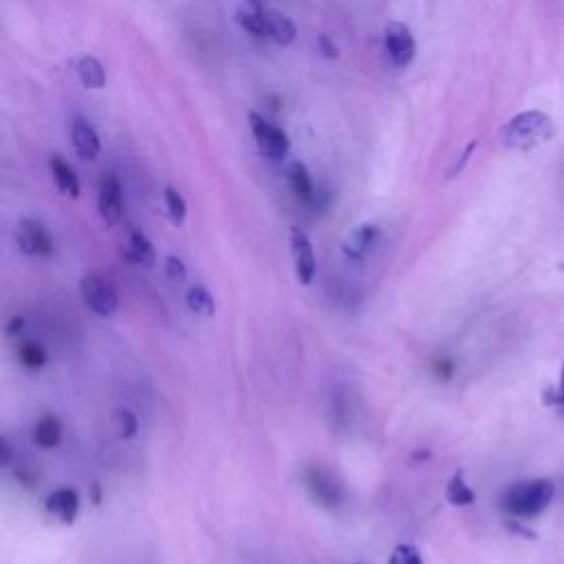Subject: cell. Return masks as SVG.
Segmentation results:
<instances>
[{"label": "cell", "instance_id": "obj_1", "mask_svg": "<svg viewBox=\"0 0 564 564\" xmlns=\"http://www.w3.org/2000/svg\"><path fill=\"white\" fill-rule=\"evenodd\" d=\"M553 135H556V128L545 113L527 111L512 117L498 130V141L507 150H531L547 144Z\"/></svg>", "mask_w": 564, "mask_h": 564}, {"label": "cell", "instance_id": "obj_2", "mask_svg": "<svg viewBox=\"0 0 564 564\" xmlns=\"http://www.w3.org/2000/svg\"><path fill=\"white\" fill-rule=\"evenodd\" d=\"M556 485L551 479H529L507 487L501 505L509 516L527 520L540 516L551 505Z\"/></svg>", "mask_w": 564, "mask_h": 564}, {"label": "cell", "instance_id": "obj_3", "mask_svg": "<svg viewBox=\"0 0 564 564\" xmlns=\"http://www.w3.org/2000/svg\"><path fill=\"white\" fill-rule=\"evenodd\" d=\"M80 296L84 307L100 318H111L119 309L117 287L102 274H86L80 280Z\"/></svg>", "mask_w": 564, "mask_h": 564}, {"label": "cell", "instance_id": "obj_4", "mask_svg": "<svg viewBox=\"0 0 564 564\" xmlns=\"http://www.w3.org/2000/svg\"><path fill=\"white\" fill-rule=\"evenodd\" d=\"M249 128H252V135L258 144V150L263 153L267 159L280 161L285 159L289 153V135L282 130L280 126L271 124L269 119H265L263 115L258 113H249Z\"/></svg>", "mask_w": 564, "mask_h": 564}, {"label": "cell", "instance_id": "obj_5", "mask_svg": "<svg viewBox=\"0 0 564 564\" xmlns=\"http://www.w3.org/2000/svg\"><path fill=\"white\" fill-rule=\"evenodd\" d=\"M384 49L395 67H410L417 56V42L410 27H406L404 23H388L384 27Z\"/></svg>", "mask_w": 564, "mask_h": 564}, {"label": "cell", "instance_id": "obj_6", "mask_svg": "<svg viewBox=\"0 0 564 564\" xmlns=\"http://www.w3.org/2000/svg\"><path fill=\"white\" fill-rule=\"evenodd\" d=\"M16 245L23 254L38 258H49L56 252L49 230L36 219H23L16 225Z\"/></svg>", "mask_w": 564, "mask_h": 564}, {"label": "cell", "instance_id": "obj_7", "mask_svg": "<svg viewBox=\"0 0 564 564\" xmlns=\"http://www.w3.org/2000/svg\"><path fill=\"white\" fill-rule=\"evenodd\" d=\"M291 258H294V271L298 282L302 287H309L313 278H316L318 263L309 236L305 230H300V227H291Z\"/></svg>", "mask_w": 564, "mask_h": 564}, {"label": "cell", "instance_id": "obj_8", "mask_svg": "<svg viewBox=\"0 0 564 564\" xmlns=\"http://www.w3.org/2000/svg\"><path fill=\"white\" fill-rule=\"evenodd\" d=\"M97 212L102 221L108 225H117L124 216V197L122 183H119L115 172H106L100 179V190H97Z\"/></svg>", "mask_w": 564, "mask_h": 564}, {"label": "cell", "instance_id": "obj_9", "mask_svg": "<svg viewBox=\"0 0 564 564\" xmlns=\"http://www.w3.org/2000/svg\"><path fill=\"white\" fill-rule=\"evenodd\" d=\"M379 225L375 223H364L357 225L355 230L344 238L342 243V254L344 258L349 260L353 265H360L364 260H368V256L373 254L375 245L379 243Z\"/></svg>", "mask_w": 564, "mask_h": 564}, {"label": "cell", "instance_id": "obj_10", "mask_svg": "<svg viewBox=\"0 0 564 564\" xmlns=\"http://www.w3.org/2000/svg\"><path fill=\"white\" fill-rule=\"evenodd\" d=\"M269 18L271 7L263 0H243L236 9V25L256 38H269Z\"/></svg>", "mask_w": 564, "mask_h": 564}, {"label": "cell", "instance_id": "obj_11", "mask_svg": "<svg viewBox=\"0 0 564 564\" xmlns=\"http://www.w3.org/2000/svg\"><path fill=\"white\" fill-rule=\"evenodd\" d=\"M305 483H307V490L313 494V498L320 501L322 505H327V507L340 505L342 487L338 485V481L333 479V474L324 472L322 468H309L305 472Z\"/></svg>", "mask_w": 564, "mask_h": 564}, {"label": "cell", "instance_id": "obj_12", "mask_svg": "<svg viewBox=\"0 0 564 564\" xmlns=\"http://www.w3.org/2000/svg\"><path fill=\"white\" fill-rule=\"evenodd\" d=\"M47 512L64 525H73L80 516V494L73 487H60L47 498Z\"/></svg>", "mask_w": 564, "mask_h": 564}, {"label": "cell", "instance_id": "obj_13", "mask_svg": "<svg viewBox=\"0 0 564 564\" xmlns=\"http://www.w3.org/2000/svg\"><path fill=\"white\" fill-rule=\"evenodd\" d=\"M71 141H73L75 153H78V157L82 161H95L97 155H100V150H102L100 135H97L95 128L82 117L73 119Z\"/></svg>", "mask_w": 564, "mask_h": 564}, {"label": "cell", "instance_id": "obj_14", "mask_svg": "<svg viewBox=\"0 0 564 564\" xmlns=\"http://www.w3.org/2000/svg\"><path fill=\"white\" fill-rule=\"evenodd\" d=\"M49 170L53 175V181L62 194H67L71 199L80 197V179L75 175V170L64 161L60 155H51L49 159Z\"/></svg>", "mask_w": 564, "mask_h": 564}, {"label": "cell", "instance_id": "obj_15", "mask_svg": "<svg viewBox=\"0 0 564 564\" xmlns=\"http://www.w3.org/2000/svg\"><path fill=\"white\" fill-rule=\"evenodd\" d=\"M124 256L130 260V263H135L139 267H153L157 260L153 243L148 241V236L144 232H137V230L128 234Z\"/></svg>", "mask_w": 564, "mask_h": 564}, {"label": "cell", "instance_id": "obj_16", "mask_svg": "<svg viewBox=\"0 0 564 564\" xmlns=\"http://www.w3.org/2000/svg\"><path fill=\"white\" fill-rule=\"evenodd\" d=\"M62 423L56 415H42L34 426V443L42 450H53L62 443Z\"/></svg>", "mask_w": 564, "mask_h": 564}, {"label": "cell", "instance_id": "obj_17", "mask_svg": "<svg viewBox=\"0 0 564 564\" xmlns=\"http://www.w3.org/2000/svg\"><path fill=\"white\" fill-rule=\"evenodd\" d=\"M75 73H78V78H80L84 89H91V91L104 89L106 71L102 67V62L97 58L82 56L78 62H75Z\"/></svg>", "mask_w": 564, "mask_h": 564}, {"label": "cell", "instance_id": "obj_18", "mask_svg": "<svg viewBox=\"0 0 564 564\" xmlns=\"http://www.w3.org/2000/svg\"><path fill=\"white\" fill-rule=\"evenodd\" d=\"M287 181L291 190L298 199L302 201H311L313 194H316V188H313V179L309 175V170L305 164H300V161H294V164H289L287 168Z\"/></svg>", "mask_w": 564, "mask_h": 564}, {"label": "cell", "instance_id": "obj_19", "mask_svg": "<svg viewBox=\"0 0 564 564\" xmlns=\"http://www.w3.org/2000/svg\"><path fill=\"white\" fill-rule=\"evenodd\" d=\"M269 40H274L280 47H289L296 40V25L291 23V18L276 12V9H271Z\"/></svg>", "mask_w": 564, "mask_h": 564}, {"label": "cell", "instance_id": "obj_20", "mask_svg": "<svg viewBox=\"0 0 564 564\" xmlns=\"http://www.w3.org/2000/svg\"><path fill=\"white\" fill-rule=\"evenodd\" d=\"M446 501L452 505V507H470L474 501H476V494L472 487L468 485V481H465V476L463 472H457L452 476V479L448 481V487H446Z\"/></svg>", "mask_w": 564, "mask_h": 564}, {"label": "cell", "instance_id": "obj_21", "mask_svg": "<svg viewBox=\"0 0 564 564\" xmlns=\"http://www.w3.org/2000/svg\"><path fill=\"white\" fill-rule=\"evenodd\" d=\"M186 302H188V307H190L194 313H197V316L212 318L214 313H216V300H214V296H212L210 291L205 289L203 285L190 287L188 296H186Z\"/></svg>", "mask_w": 564, "mask_h": 564}, {"label": "cell", "instance_id": "obj_22", "mask_svg": "<svg viewBox=\"0 0 564 564\" xmlns=\"http://www.w3.org/2000/svg\"><path fill=\"white\" fill-rule=\"evenodd\" d=\"M18 362L29 371H38V368L47 366L49 355L38 342H23L18 346Z\"/></svg>", "mask_w": 564, "mask_h": 564}, {"label": "cell", "instance_id": "obj_23", "mask_svg": "<svg viewBox=\"0 0 564 564\" xmlns=\"http://www.w3.org/2000/svg\"><path fill=\"white\" fill-rule=\"evenodd\" d=\"M164 201H166V210H168V214H170L172 223L181 225L183 221H186V216H188V203H186V199L181 197V192H179V190H175V188H166V192H164Z\"/></svg>", "mask_w": 564, "mask_h": 564}, {"label": "cell", "instance_id": "obj_24", "mask_svg": "<svg viewBox=\"0 0 564 564\" xmlns=\"http://www.w3.org/2000/svg\"><path fill=\"white\" fill-rule=\"evenodd\" d=\"M115 430L119 439H133L139 430V419L135 412L130 410H117L115 412Z\"/></svg>", "mask_w": 564, "mask_h": 564}, {"label": "cell", "instance_id": "obj_25", "mask_svg": "<svg viewBox=\"0 0 564 564\" xmlns=\"http://www.w3.org/2000/svg\"><path fill=\"white\" fill-rule=\"evenodd\" d=\"M388 564H426L421 558V553L415 545H397L393 549V553H390V560Z\"/></svg>", "mask_w": 564, "mask_h": 564}, {"label": "cell", "instance_id": "obj_26", "mask_svg": "<svg viewBox=\"0 0 564 564\" xmlns=\"http://www.w3.org/2000/svg\"><path fill=\"white\" fill-rule=\"evenodd\" d=\"M166 274L172 282H183L188 278L186 263H183L179 256H168L166 258Z\"/></svg>", "mask_w": 564, "mask_h": 564}, {"label": "cell", "instance_id": "obj_27", "mask_svg": "<svg viewBox=\"0 0 564 564\" xmlns=\"http://www.w3.org/2000/svg\"><path fill=\"white\" fill-rule=\"evenodd\" d=\"M542 401H545L547 406L558 408L560 412H564V364H562V373H560V386L558 390L547 388L545 395H542Z\"/></svg>", "mask_w": 564, "mask_h": 564}, {"label": "cell", "instance_id": "obj_28", "mask_svg": "<svg viewBox=\"0 0 564 564\" xmlns=\"http://www.w3.org/2000/svg\"><path fill=\"white\" fill-rule=\"evenodd\" d=\"M318 47H320V51H322L327 58H331V60L338 58V47H335L327 36H320V38H318Z\"/></svg>", "mask_w": 564, "mask_h": 564}, {"label": "cell", "instance_id": "obj_29", "mask_svg": "<svg viewBox=\"0 0 564 564\" xmlns=\"http://www.w3.org/2000/svg\"><path fill=\"white\" fill-rule=\"evenodd\" d=\"M9 461H12V446H9L7 439H0V465L7 468Z\"/></svg>", "mask_w": 564, "mask_h": 564}, {"label": "cell", "instance_id": "obj_30", "mask_svg": "<svg viewBox=\"0 0 564 564\" xmlns=\"http://www.w3.org/2000/svg\"><path fill=\"white\" fill-rule=\"evenodd\" d=\"M474 148H476V141H472V144H470L468 148H465V153H463V157H461V161H459V164H457V166H454V168H452V172H450V177H454V175H459V172L463 170V166H465V164H468V161H470V155H472V150H474Z\"/></svg>", "mask_w": 564, "mask_h": 564}, {"label": "cell", "instance_id": "obj_31", "mask_svg": "<svg viewBox=\"0 0 564 564\" xmlns=\"http://www.w3.org/2000/svg\"><path fill=\"white\" fill-rule=\"evenodd\" d=\"M23 329H25V320L16 316V318L9 320V324H7V335H16V333H23Z\"/></svg>", "mask_w": 564, "mask_h": 564}]
</instances>
